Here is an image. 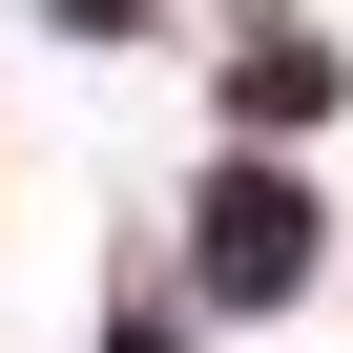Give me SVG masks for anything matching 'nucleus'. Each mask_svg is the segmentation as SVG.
<instances>
[{
	"label": "nucleus",
	"mask_w": 353,
	"mask_h": 353,
	"mask_svg": "<svg viewBox=\"0 0 353 353\" xmlns=\"http://www.w3.org/2000/svg\"><path fill=\"white\" fill-rule=\"evenodd\" d=\"M188 270H208L229 312H291V291H312V188H291V166H208V208H188Z\"/></svg>",
	"instance_id": "nucleus-1"
},
{
	"label": "nucleus",
	"mask_w": 353,
	"mask_h": 353,
	"mask_svg": "<svg viewBox=\"0 0 353 353\" xmlns=\"http://www.w3.org/2000/svg\"><path fill=\"white\" fill-rule=\"evenodd\" d=\"M229 104H250V125H312V104H332V42H250Z\"/></svg>",
	"instance_id": "nucleus-2"
}]
</instances>
